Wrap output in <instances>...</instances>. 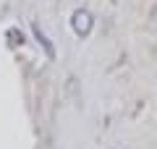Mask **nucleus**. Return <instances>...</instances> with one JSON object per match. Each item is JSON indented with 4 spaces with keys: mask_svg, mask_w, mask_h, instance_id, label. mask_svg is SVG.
Masks as SVG:
<instances>
[{
    "mask_svg": "<svg viewBox=\"0 0 157 149\" xmlns=\"http://www.w3.org/2000/svg\"><path fill=\"white\" fill-rule=\"evenodd\" d=\"M6 37L11 39V47H18V44H24V34H21V29H8Z\"/></svg>",
    "mask_w": 157,
    "mask_h": 149,
    "instance_id": "3",
    "label": "nucleus"
},
{
    "mask_svg": "<svg viewBox=\"0 0 157 149\" xmlns=\"http://www.w3.org/2000/svg\"><path fill=\"white\" fill-rule=\"evenodd\" d=\"M71 29L73 34H76L78 39H84L92 34V29H94V16H92L89 8H76V11L71 13Z\"/></svg>",
    "mask_w": 157,
    "mask_h": 149,
    "instance_id": "1",
    "label": "nucleus"
},
{
    "mask_svg": "<svg viewBox=\"0 0 157 149\" xmlns=\"http://www.w3.org/2000/svg\"><path fill=\"white\" fill-rule=\"evenodd\" d=\"M32 34H34V39L39 42V47L45 50V55L50 58V60H55V47H52L50 37H47V34L42 32V26H39V24H32Z\"/></svg>",
    "mask_w": 157,
    "mask_h": 149,
    "instance_id": "2",
    "label": "nucleus"
}]
</instances>
